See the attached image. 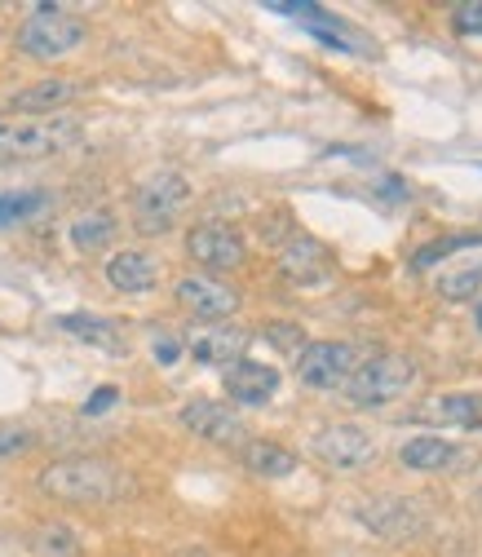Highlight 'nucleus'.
Wrapping results in <instances>:
<instances>
[{"label":"nucleus","instance_id":"c756f323","mask_svg":"<svg viewBox=\"0 0 482 557\" xmlns=\"http://www.w3.org/2000/svg\"><path fill=\"white\" fill-rule=\"evenodd\" d=\"M115 403H120V389H115V385H102V389H94V394H89L85 416H102V411H111Z\"/></svg>","mask_w":482,"mask_h":557},{"label":"nucleus","instance_id":"412c9836","mask_svg":"<svg viewBox=\"0 0 482 557\" xmlns=\"http://www.w3.org/2000/svg\"><path fill=\"white\" fill-rule=\"evenodd\" d=\"M32 553L36 557H81V535L72 527H62V522H45L32 531Z\"/></svg>","mask_w":482,"mask_h":557},{"label":"nucleus","instance_id":"9b49d317","mask_svg":"<svg viewBox=\"0 0 482 557\" xmlns=\"http://www.w3.org/2000/svg\"><path fill=\"white\" fill-rule=\"evenodd\" d=\"M173 297H177L195 319H203V323H222V319H231V314L239 310V293L226 288L222 278H213V274H186V278H177Z\"/></svg>","mask_w":482,"mask_h":557},{"label":"nucleus","instance_id":"f3484780","mask_svg":"<svg viewBox=\"0 0 482 557\" xmlns=\"http://www.w3.org/2000/svg\"><path fill=\"white\" fill-rule=\"evenodd\" d=\"M58 327H62V332H72V336L85 341V345H98V350H111V355L124 350V341H120L124 332H120L115 319H102V314H62Z\"/></svg>","mask_w":482,"mask_h":557},{"label":"nucleus","instance_id":"423d86ee","mask_svg":"<svg viewBox=\"0 0 482 557\" xmlns=\"http://www.w3.org/2000/svg\"><path fill=\"white\" fill-rule=\"evenodd\" d=\"M310 451L319 465L327 469H363L376 460V438L372 430L363 425H350V421H336V425H323L314 438H310Z\"/></svg>","mask_w":482,"mask_h":557},{"label":"nucleus","instance_id":"f257e3e1","mask_svg":"<svg viewBox=\"0 0 482 557\" xmlns=\"http://www.w3.org/2000/svg\"><path fill=\"white\" fill-rule=\"evenodd\" d=\"M40 492L62 505H111L133 492V478L107 456H62L40 469Z\"/></svg>","mask_w":482,"mask_h":557},{"label":"nucleus","instance_id":"0eeeda50","mask_svg":"<svg viewBox=\"0 0 482 557\" xmlns=\"http://www.w3.org/2000/svg\"><path fill=\"white\" fill-rule=\"evenodd\" d=\"M355 368V345L346 341H310L297 355V381L310 389H341Z\"/></svg>","mask_w":482,"mask_h":557},{"label":"nucleus","instance_id":"c85d7f7f","mask_svg":"<svg viewBox=\"0 0 482 557\" xmlns=\"http://www.w3.org/2000/svg\"><path fill=\"white\" fill-rule=\"evenodd\" d=\"M151 350H156V359H160L164 368H173V363L182 359V341H177V336H169V332H156Z\"/></svg>","mask_w":482,"mask_h":557},{"label":"nucleus","instance_id":"5701e85b","mask_svg":"<svg viewBox=\"0 0 482 557\" xmlns=\"http://www.w3.org/2000/svg\"><path fill=\"white\" fill-rule=\"evenodd\" d=\"M49 208V195L45 190H18V195H0V231L5 226H18V222H32Z\"/></svg>","mask_w":482,"mask_h":557},{"label":"nucleus","instance_id":"b1692460","mask_svg":"<svg viewBox=\"0 0 482 557\" xmlns=\"http://www.w3.org/2000/svg\"><path fill=\"white\" fill-rule=\"evenodd\" d=\"M482 293V265H465L438 278V297L443 301H473Z\"/></svg>","mask_w":482,"mask_h":557},{"label":"nucleus","instance_id":"9d476101","mask_svg":"<svg viewBox=\"0 0 482 557\" xmlns=\"http://www.w3.org/2000/svg\"><path fill=\"white\" fill-rule=\"evenodd\" d=\"M336 270V257L327 244H319L314 235H293L284 248H280V274L297 288H319L327 284Z\"/></svg>","mask_w":482,"mask_h":557},{"label":"nucleus","instance_id":"20e7f679","mask_svg":"<svg viewBox=\"0 0 482 557\" xmlns=\"http://www.w3.org/2000/svg\"><path fill=\"white\" fill-rule=\"evenodd\" d=\"M186 203H190V182L173 169H160L133 190V226L143 235H169Z\"/></svg>","mask_w":482,"mask_h":557},{"label":"nucleus","instance_id":"dca6fc26","mask_svg":"<svg viewBox=\"0 0 482 557\" xmlns=\"http://www.w3.org/2000/svg\"><path fill=\"white\" fill-rule=\"evenodd\" d=\"M81 94L76 81H66V76H49V81H36V85H23L14 98H10V111L18 115H49L58 107H66Z\"/></svg>","mask_w":482,"mask_h":557},{"label":"nucleus","instance_id":"f03ea898","mask_svg":"<svg viewBox=\"0 0 482 557\" xmlns=\"http://www.w3.org/2000/svg\"><path fill=\"white\" fill-rule=\"evenodd\" d=\"M85 124L76 115H36L0 124V156L5 160H49L81 147Z\"/></svg>","mask_w":482,"mask_h":557},{"label":"nucleus","instance_id":"6ab92c4d","mask_svg":"<svg viewBox=\"0 0 482 557\" xmlns=\"http://www.w3.org/2000/svg\"><path fill=\"white\" fill-rule=\"evenodd\" d=\"M398 460H403L407 469L430 473V469H443V465L456 460V443H447L443 434H421V438H407V443L398 447Z\"/></svg>","mask_w":482,"mask_h":557},{"label":"nucleus","instance_id":"aec40b11","mask_svg":"<svg viewBox=\"0 0 482 557\" xmlns=\"http://www.w3.org/2000/svg\"><path fill=\"white\" fill-rule=\"evenodd\" d=\"M72 248L76 252H102L111 239H115V213H107V208H89V213H81L72 222Z\"/></svg>","mask_w":482,"mask_h":557},{"label":"nucleus","instance_id":"2f4dec72","mask_svg":"<svg viewBox=\"0 0 482 557\" xmlns=\"http://www.w3.org/2000/svg\"><path fill=\"white\" fill-rule=\"evenodd\" d=\"M0 557H18V553H14V548H10L5 540H0Z\"/></svg>","mask_w":482,"mask_h":557},{"label":"nucleus","instance_id":"f8f14e48","mask_svg":"<svg viewBox=\"0 0 482 557\" xmlns=\"http://www.w3.org/2000/svg\"><path fill=\"white\" fill-rule=\"evenodd\" d=\"M248 341H252V336H248L244 327H235V323H209V327H199V332L186 336V350H190V359L203 363V368H231V363L244 359Z\"/></svg>","mask_w":482,"mask_h":557},{"label":"nucleus","instance_id":"6e6552de","mask_svg":"<svg viewBox=\"0 0 482 557\" xmlns=\"http://www.w3.org/2000/svg\"><path fill=\"white\" fill-rule=\"evenodd\" d=\"M186 252H190L195 265L213 270V278L226 274V270H239L244 257H248L239 231H231V226H222V222H199V226L186 235Z\"/></svg>","mask_w":482,"mask_h":557},{"label":"nucleus","instance_id":"a211bd4d","mask_svg":"<svg viewBox=\"0 0 482 557\" xmlns=\"http://www.w3.org/2000/svg\"><path fill=\"white\" fill-rule=\"evenodd\" d=\"M244 465L257 478H288L297 469V456L280 443H270V438H248L244 443Z\"/></svg>","mask_w":482,"mask_h":557},{"label":"nucleus","instance_id":"4468645a","mask_svg":"<svg viewBox=\"0 0 482 557\" xmlns=\"http://www.w3.org/2000/svg\"><path fill=\"white\" fill-rule=\"evenodd\" d=\"M222 385H226V398L239 403V407H261L274 398V389H280V372H274L270 363H252V359H239L222 372Z\"/></svg>","mask_w":482,"mask_h":557},{"label":"nucleus","instance_id":"7ed1b4c3","mask_svg":"<svg viewBox=\"0 0 482 557\" xmlns=\"http://www.w3.org/2000/svg\"><path fill=\"white\" fill-rule=\"evenodd\" d=\"M417 359L407 355H372L368 363H359L350 372V381L341 385L346 389V398L355 407H385V403H398L407 398V389L417 385Z\"/></svg>","mask_w":482,"mask_h":557},{"label":"nucleus","instance_id":"ddd939ff","mask_svg":"<svg viewBox=\"0 0 482 557\" xmlns=\"http://www.w3.org/2000/svg\"><path fill=\"white\" fill-rule=\"evenodd\" d=\"M359 518L376 531V535H390V540H403V535H417L425 527V513L417 500L407 496H376L372 505H359Z\"/></svg>","mask_w":482,"mask_h":557},{"label":"nucleus","instance_id":"4be33fe9","mask_svg":"<svg viewBox=\"0 0 482 557\" xmlns=\"http://www.w3.org/2000/svg\"><path fill=\"white\" fill-rule=\"evenodd\" d=\"M482 398L478 394H443L430 403L425 416H434V421H447V425H478L482 421Z\"/></svg>","mask_w":482,"mask_h":557},{"label":"nucleus","instance_id":"a878e982","mask_svg":"<svg viewBox=\"0 0 482 557\" xmlns=\"http://www.w3.org/2000/svg\"><path fill=\"white\" fill-rule=\"evenodd\" d=\"M261 336L274 345V350H297V355L306 350V332L297 323H265Z\"/></svg>","mask_w":482,"mask_h":557},{"label":"nucleus","instance_id":"7c9ffc66","mask_svg":"<svg viewBox=\"0 0 482 557\" xmlns=\"http://www.w3.org/2000/svg\"><path fill=\"white\" fill-rule=\"evenodd\" d=\"M173 557H213V553H209V548H177Z\"/></svg>","mask_w":482,"mask_h":557},{"label":"nucleus","instance_id":"39448f33","mask_svg":"<svg viewBox=\"0 0 482 557\" xmlns=\"http://www.w3.org/2000/svg\"><path fill=\"white\" fill-rule=\"evenodd\" d=\"M85 40V23L62 5H36L18 27V49L36 62H58Z\"/></svg>","mask_w":482,"mask_h":557},{"label":"nucleus","instance_id":"2eb2a0df","mask_svg":"<svg viewBox=\"0 0 482 557\" xmlns=\"http://www.w3.org/2000/svg\"><path fill=\"white\" fill-rule=\"evenodd\" d=\"M107 284L115 293H128V297L151 293L160 284V261L151 252H143V248H120L107 261Z\"/></svg>","mask_w":482,"mask_h":557},{"label":"nucleus","instance_id":"cd10ccee","mask_svg":"<svg viewBox=\"0 0 482 557\" xmlns=\"http://www.w3.org/2000/svg\"><path fill=\"white\" fill-rule=\"evenodd\" d=\"M452 27L460 36H482V0H465V5L452 10Z\"/></svg>","mask_w":482,"mask_h":557},{"label":"nucleus","instance_id":"1a4fd4ad","mask_svg":"<svg viewBox=\"0 0 482 557\" xmlns=\"http://www.w3.org/2000/svg\"><path fill=\"white\" fill-rule=\"evenodd\" d=\"M177 416H182V425L195 438H203V443H218V447H244L248 443L244 421H239L231 407L213 403V398H190V403H182Z\"/></svg>","mask_w":482,"mask_h":557},{"label":"nucleus","instance_id":"393cba45","mask_svg":"<svg viewBox=\"0 0 482 557\" xmlns=\"http://www.w3.org/2000/svg\"><path fill=\"white\" fill-rule=\"evenodd\" d=\"M473 244H482V235H447V239H434V244H425L417 257H411V265H417V270H430L434 261H447L452 252L473 248Z\"/></svg>","mask_w":482,"mask_h":557},{"label":"nucleus","instance_id":"bb28decb","mask_svg":"<svg viewBox=\"0 0 482 557\" xmlns=\"http://www.w3.org/2000/svg\"><path fill=\"white\" fill-rule=\"evenodd\" d=\"M27 447H32V430H27V425L0 421V460H10V456H23Z\"/></svg>","mask_w":482,"mask_h":557}]
</instances>
